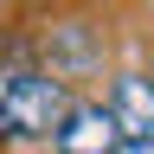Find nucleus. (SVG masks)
Masks as SVG:
<instances>
[{"mask_svg": "<svg viewBox=\"0 0 154 154\" xmlns=\"http://www.w3.org/2000/svg\"><path fill=\"white\" fill-rule=\"evenodd\" d=\"M71 109H77V96L58 71H7L0 77V135L7 141H51Z\"/></svg>", "mask_w": 154, "mask_h": 154, "instance_id": "1", "label": "nucleus"}, {"mask_svg": "<svg viewBox=\"0 0 154 154\" xmlns=\"http://www.w3.org/2000/svg\"><path fill=\"white\" fill-rule=\"evenodd\" d=\"M128 135H122V122L109 116V103H77L71 116H64V128L51 135V148L58 154H116Z\"/></svg>", "mask_w": 154, "mask_h": 154, "instance_id": "2", "label": "nucleus"}, {"mask_svg": "<svg viewBox=\"0 0 154 154\" xmlns=\"http://www.w3.org/2000/svg\"><path fill=\"white\" fill-rule=\"evenodd\" d=\"M109 116L122 122L128 141H154V77H116L109 84Z\"/></svg>", "mask_w": 154, "mask_h": 154, "instance_id": "3", "label": "nucleus"}, {"mask_svg": "<svg viewBox=\"0 0 154 154\" xmlns=\"http://www.w3.org/2000/svg\"><path fill=\"white\" fill-rule=\"evenodd\" d=\"M116 154H154V141H122Z\"/></svg>", "mask_w": 154, "mask_h": 154, "instance_id": "4", "label": "nucleus"}]
</instances>
